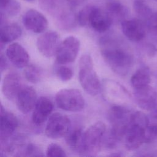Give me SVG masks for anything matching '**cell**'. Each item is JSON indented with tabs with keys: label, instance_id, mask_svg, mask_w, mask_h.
Returning <instances> with one entry per match:
<instances>
[{
	"label": "cell",
	"instance_id": "7a4b0ae2",
	"mask_svg": "<svg viewBox=\"0 0 157 157\" xmlns=\"http://www.w3.org/2000/svg\"><path fill=\"white\" fill-rule=\"evenodd\" d=\"M78 69V80L83 90L91 96L98 94L101 90V83L90 55L85 54L80 57Z\"/></svg>",
	"mask_w": 157,
	"mask_h": 157
},
{
	"label": "cell",
	"instance_id": "d6986e66",
	"mask_svg": "<svg viewBox=\"0 0 157 157\" xmlns=\"http://www.w3.org/2000/svg\"><path fill=\"white\" fill-rule=\"evenodd\" d=\"M106 11L113 21L122 22L126 19L129 10L126 6L118 0H107Z\"/></svg>",
	"mask_w": 157,
	"mask_h": 157
},
{
	"label": "cell",
	"instance_id": "836d02e7",
	"mask_svg": "<svg viewBox=\"0 0 157 157\" xmlns=\"http://www.w3.org/2000/svg\"><path fill=\"white\" fill-rule=\"evenodd\" d=\"M0 68H1V72H2L3 71H4L7 67V62L6 60V57L3 55L2 53L1 55V63H0Z\"/></svg>",
	"mask_w": 157,
	"mask_h": 157
},
{
	"label": "cell",
	"instance_id": "ac0fdd59",
	"mask_svg": "<svg viewBox=\"0 0 157 157\" xmlns=\"http://www.w3.org/2000/svg\"><path fill=\"white\" fill-rule=\"evenodd\" d=\"M6 53L8 59L16 67L23 68L28 64V53L20 44L15 42L10 44L6 48Z\"/></svg>",
	"mask_w": 157,
	"mask_h": 157
},
{
	"label": "cell",
	"instance_id": "2e32d148",
	"mask_svg": "<svg viewBox=\"0 0 157 157\" xmlns=\"http://www.w3.org/2000/svg\"><path fill=\"white\" fill-rule=\"evenodd\" d=\"M22 82L20 75L15 72L7 74L2 80V91L4 96L9 100L16 98L22 88Z\"/></svg>",
	"mask_w": 157,
	"mask_h": 157
},
{
	"label": "cell",
	"instance_id": "3957f363",
	"mask_svg": "<svg viewBox=\"0 0 157 157\" xmlns=\"http://www.w3.org/2000/svg\"><path fill=\"white\" fill-rule=\"evenodd\" d=\"M106 132V126L102 121H98L90 126L83 132L82 154L93 156L101 150Z\"/></svg>",
	"mask_w": 157,
	"mask_h": 157
},
{
	"label": "cell",
	"instance_id": "6da1fadb",
	"mask_svg": "<svg viewBox=\"0 0 157 157\" xmlns=\"http://www.w3.org/2000/svg\"><path fill=\"white\" fill-rule=\"evenodd\" d=\"M100 48L102 58L114 72L120 75L129 72L134 58L127 46L115 37L107 36L100 40Z\"/></svg>",
	"mask_w": 157,
	"mask_h": 157
},
{
	"label": "cell",
	"instance_id": "ba28073f",
	"mask_svg": "<svg viewBox=\"0 0 157 157\" xmlns=\"http://www.w3.org/2000/svg\"><path fill=\"white\" fill-rule=\"evenodd\" d=\"M61 44L59 34L50 31L41 34L37 39L36 46L41 54L47 58L56 55Z\"/></svg>",
	"mask_w": 157,
	"mask_h": 157
},
{
	"label": "cell",
	"instance_id": "44dd1931",
	"mask_svg": "<svg viewBox=\"0 0 157 157\" xmlns=\"http://www.w3.org/2000/svg\"><path fill=\"white\" fill-rule=\"evenodd\" d=\"M83 132L82 128H76L72 130L70 129L65 136L66 142L71 150L80 154H82Z\"/></svg>",
	"mask_w": 157,
	"mask_h": 157
},
{
	"label": "cell",
	"instance_id": "4316f807",
	"mask_svg": "<svg viewBox=\"0 0 157 157\" xmlns=\"http://www.w3.org/2000/svg\"><path fill=\"white\" fill-rule=\"evenodd\" d=\"M21 9L20 4L17 0H11L4 8L1 9V15L6 17L17 15Z\"/></svg>",
	"mask_w": 157,
	"mask_h": 157
},
{
	"label": "cell",
	"instance_id": "30bf717a",
	"mask_svg": "<svg viewBox=\"0 0 157 157\" xmlns=\"http://www.w3.org/2000/svg\"><path fill=\"white\" fill-rule=\"evenodd\" d=\"M121 27L124 35L131 41L140 42L145 37L147 25L139 18L126 19L121 22Z\"/></svg>",
	"mask_w": 157,
	"mask_h": 157
},
{
	"label": "cell",
	"instance_id": "d590c367",
	"mask_svg": "<svg viewBox=\"0 0 157 157\" xmlns=\"http://www.w3.org/2000/svg\"><path fill=\"white\" fill-rule=\"evenodd\" d=\"M25 1H28V2H31V1H34V0H25Z\"/></svg>",
	"mask_w": 157,
	"mask_h": 157
},
{
	"label": "cell",
	"instance_id": "74e56055",
	"mask_svg": "<svg viewBox=\"0 0 157 157\" xmlns=\"http://www.w3.org/2000/svg\"><path fill=\"white\" fill-rule=\"evenodd\" d=\"M155 1H157V0H155Z\"/></svg>",
	"mask_w": 157,
	"mask_h": 157
},
{
	"label": "cell",
	"instance_id": "4dcf8cb0",
	"mask_svg": "<svg viewBox=\"0 0 157 157\" xmlns=\"http://www.w3.org/2000/svg\"><path fill=\"white\" fill-rule=\"evenodd\" d=\"M24 156H44L41 149L32 144L27 145L23 150Z\"/></svg>",
	"mask_w": 157,
	"mask_h": 157
},
{
	"label": "cell",
	"instance_id": "f546056e",
	"mask_svg": "<svg viewBox=\"0 0 157 157\" xmlns=\"http://www.w3.org/2000/svg\"><path fill=\"white\" fill-rule=\"evenodd\" d=\"M72 70L66 66H61L56 70V75L62 81H68L73 76Z\"/></svg>",
	"mask_w": 157,
	"mask_h": 157
},
{
	"label": "cell",
	"instance_id": "1f68e13d",
	"mask_svg": "<svg viewBox=\"0 0 157 157\" xmlns=\"http://www.w3.org/2000/svg\"><path fill=\"white\" fill-rule=\"evenodd\" d=\"M147 29L153 35H157V11L153 13L147 20Z\"/></svg>",
	"mask_w": 157,
	"mask_h": 157
},
{
	"label": "cell",
	"instance_id": "9c48e42d",
	"mask_svg": "<svg viewBox=\"0 0 157 157\" xmlns=\"http://www.w3.org/2000/svg\"><path fill=\"white\" fill-rule=\"evenodd\" d=\"M134 96L136 104L144 110L151 111L157 107V91L149 85L135 89Z\"/></svg>",
	"mask_w": 157,
	"mask_h": 157
},
{
	"label": "cell",
	"instance_id": "7c38bea8",
	"mask_svg": "<svg viewBox=\"0 0 157 157\" xmlns=\"http://www.w3.org/2000/svg\"><path fill=\"white\" fill-rule=\"evenodd\" d=\"M22 22L25 27L34 33H42L48 27L46 17L36 9H29L23 15Z\"/></svg>",
	"mask_w": 157,
	"mask_h": 157
},
{
	"label": "cell",
	"instance_id": "e575fe53",
	"mask_svg": "<svg viewBox=\"0 0 157 157\" xmlns=\"http://www.w3.org/2000/svg\"><path fill=\"white\" fill-rule=\"evenodd\" d=\"M11 0H0V9H2L6 7Z\"/></svg>",
	"mask_w": 157,
	"mask_h": 157
},
{
	"label": "cell",
	"instance_id": "83f0119b",
	"mask_svg": "<svg viewBox=\"0 0 157 157\" xmlns=\"http://www.w3.org/2000/svg\"><path fill=\"white\" fill-rule=\"evenodd\" d=\"M46 155L50 157L66 156L65 151L63 148L56 144H50L48 145L46 150Z\"/></svg>",
	"mask_w": 157,
	"mask_h": 157
},
{
	"label": "cell",
	"instance_id": "52a82bcc",
	"mask_svg": "<svg viewBox=\"0 0 157 157\" xmlns=\"http://www.w3.org/2000/svg\"><path fill=\"white\" fill-rule=\"evenodd\" d=\"M80 46V40L74 36L64 39L59 45L56 54V62L59 64L71 63L76 59Z\"/></svg>",
	"mask_w": 157,
	"mask_h": 157
},
{
	"label": "cell",
	"instance_id": "8d00e7d4",
	"mask_svg": "<svg viewBox=\"0 0 157 157\" xmlns=\"http://www.w3.org/2000/svg\"><path fill=\"white\" fill-rule=\"evenodd\" d=\"M156 117H157V113H156Z\"/></svg>",
	"mask_w": 157,
	"mask_h": 157
},
{
	"label": "cell",
	"instance_id": "603a6c76",
	"mask_svg": "<svg viewBox=\"0 0 157 157\" xmlns=\"http://www.w3.org/2000/svg\"><path fill=\"white\" fill-rule=\"evenodd\" d=\"M151 82L150 71L148 68L143 67L137 70L131 78V83L134 89L148 85Z\"/></svg>",
	"mask_w": 157,
	"mask_h": 157
},
{
	"label": "cell",
	"instance_id": "4fadbf2b",
	"mask_svg": "<svg viewBox=\"0 0 157 157\" xmlns=\"http://www.w3.org/2000/svg\"><path fill=\"white\" fill-rule=\"evenodd\" d=\"M15 99L18 109L23 113H28L34 109L37 101V94L33 87L26 86L22 87Z\"/></svg>",
	"mask_w": 157,
	"mask_h": 157
},
{
	"label": "cell",
	"instance_id": "ffe728a7",
	"mask_svg": "<svg viewBox=\"0 0 157 157\" xmlns=\"http://www.w3.org/2000/svg\"><path fill=\"white\" fill-rule=\"evenodd\" d=\"M21 27L17 23H4L1 25L0 38L1 43L11 42L18 39L21 34Z\"/></svg>",
	"mask_w": 157,
	"mask_h": 157
},
{
	"label": "cell",
	"instance_id": "8fae6325",
	"mask_svg": "<svg viewBox=\"0 0 157 157\" xmlns=\"http://www.w3.org/2000/svg\"><path fill=\"white\" fill-rule=\"evenodd\" d=\"M146 127L132 122L129 124L125 133L124 145L127 150L133 151L145 143V129Z\"/></svg>",
	"mask_w": 157,
	"mask_h": 157
},
{
	"label": "cell",
	"instance_id": "d6a6232c",
	"mask_svg": "<svg viewBox=\"0 0 157 157\" xmlns=\"http://www.w3.org/2000/svg\"><path fill=\"white\" fill-rule=\"evenodd\" d=\"M69 6L72 7H78L82 5L86 0H65Z\"/></svg>",
	"mask_w": 157,
	"mask_h": 157
},
{
	"label": "cell",
	"instance_id": "277c9868",
	"mask_svg": "<svg viewBox=\"0 0 157 157\" xmlns=\"http://www.w3.org/2000/svg\"><path fill=\"white\" fill-rule=\"evenodd\" d=\"M131 115L128 109L120 105L112 106L108 112V119L111 124L109 132L118 141L124 137Z\"/></svg>",
	"mask_w": 157,
	"mask_h": 157
},
{
	"label": "cell",
	"instance_id": "f1b7e54d",
	"mask_svg": "<svg viewBox=\"0 0 157 157\" xmlns=\"http://www.w3.org/2000/svg\"><path fill=\"white\" fill-rule=\"evenodd\" d=\"M157 139V124H150L145 129V143L149 144Z\"/></svg>",
	"mask_w": 157,
	"mask_h": 157
},
{
	"label": "cell",
	"instance_id": "8992f818",
	"mask_svg": "<svg viewBox=\"0 0 157 157\" xmlns=\"http://www.w3.org/2000/svg\"><path fill=\"white\" fill-rule=\"evenodd\" d=\"M71 123L66 115L55 112L48 119L45 129L47 137L52 139H57L65 136L70 131Z\"/></svg>",
	"mask_w": 157,
	"mask_h": 157
},
{
	"label": "cell",
	"instance_id": "7402d4cb",
	"mask_svg": "<svg viewBox=\"0 0 157 157\" xmlns=\"http://www.w3.org/2000/svg\"><path fill=\"white\" fill-rule=\"evenodd\" d=\"M39 2L44 10L56 16L58 20L70 10L63 8L61 0H39Z\"/></svg>",
	"mask_w": 157,
	"mask_h": 157
},
{
	"label": "cell",
	"instance_id": "5b68a950",
	"mask_svg": "<svg viewBox=\"0 0 157 157\" xmlns=\"http://www.w3.org/2000/svg\"><path fill=\"white\" fill-rule=\"evenodd\" d=\"M55 102L61 109L72 112L82 110L85 105L82 93L75 88L61 89L58 91L55 95Z\"/></svg>",
	"mask_w": 157,
	"mask_h": 157
},
{
	"label": "cell",
	"instance_id": "e0dca14e",
	"mask_svg": "<svg viewBox=\"0 0 157 157\" xmlns=\"http://www.w3.org/2000/svg\"><path fill=\"white\" fill-rule=\"evenodd\" d=\"M113 20L106 10L94 6L90 19L89 25L96 31L104 33L111 26Z\"/></svg>",
	"mask_w": 157,
	"mask_h": 157
},
{
	"label": "cell",
	"instance_id": "cb8c5ba5",
	"mask_svg": "<svg viewBox=\"0 0 157 157\" xmlns=\"http://www.w3.org/2000/svg\"><path fill=\"white\" fill-rule=\"evenodd\" d=\"M133 9L139 19L147 20L153 13L151 7L144 0H135L133 3Z\"/></svg>",
	"mask_w": 157,
	"mask_h": 157
},
{
	"label": "cell",
	"instance_id": "9a60e30c",
	"mask_svg": "<svg viewBox=\"0 0 157 157\" xmlns=\"http://www.w3.org/2000/svg\"><path fill=\"white\" fill-rule=\"evenodd\" d=\"M53 109V103L48 98L44 96L38 98L32 114L33 123L37 126L42 124L50 117Z\"/></svg>",
	"mask_w": 157,
	"mask_h": 157
},
{
	"label": "cell",
	"instance_id": "484cf974",
	"mask_svg": "<svg viewBox=\"0 0 157 157\" xmlns=\"http://www.w3.org/2000/svg\"><path fill=\"white\" fill-rule=\"evenodd\" d=\"M94 6L88 5L83 7L77 15V22L81 26H86L89 25L90 19L91 12Z\"/></svg>",
	"mask_w": 157,
	"mask_h": 157
},
{
	"label": "cell",
	"instance_id": "d4e9b609",
	"mask_svg": "<svg viewBox=\"0 0 157 157\" xmlns=\"http://www.w3.org/2000/svg\"><path fill=\"white\" fill-rule=\"evenodd\" d=\"M42 70L36 65L28 64L24 70L25 78L31 83H36L42 77Z\"/></svg>",
	"mask_w": 157,
	"mask_h": 157
},
{
	"label": "cell",
	"instance_id": "5bb4252c",
	"mask_svg": "<svg viewBox=\"0 0 157 157\" xmlns=\"http://www.w3.org/2000/svg\"><path fill=\"white\" fill-rule=\"evenodd\" d=\"M18 126L17 118L11 112L7 111L1 104L0 137L1 140H8L16 131Z\"/></svg>",
	"mask_w": 157,
	"mask_h": 157
}]
</instances>
